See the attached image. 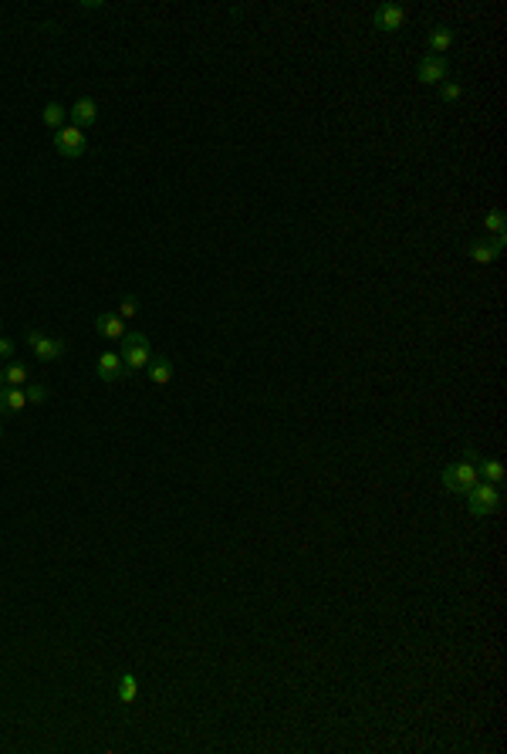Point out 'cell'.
Returning <instances> with one entry per match:
<instances>
[{"label":"cell","mask_w":507,"mask_h":754,"mask_svg":"<svg viewBox=\"0 0 507 754\" xmlns=\"http://www.w3.org/2000/svg\"><path fill=\"white\" fill-rule=\"evenodd\" d=\"M27 345H31V352L41 362H54V359H61V356H65V342H61V339H51V335L37 332V328L27 332Z\"/></svg>","instance_id":"cell-5"},{"label":"cell","mask_w":507,"mask_h":754,"mask_svg":"<svg viewBox=\"0 0 507 754\" xmlns=\"http://www.w3.org/2000/svg\"><path fill=\"white\" fill-rule=\"evenodd\" d=\"M24 396H27V403H44V399H48V389H44L41 382H31V386L24 389Z\"/></svg>","instance_id":"cell-22"},{"label":"cell","mask_w":507,"mask_h":754,"mask_svg":"<svg viewBox=\"0 0 507 754\" xmlns=\"http://www.w3.org/2000/svg\"><path fill=\"white\" fill-rule=\"evenodd\" d=\"M135 315H139V298L125 294V298H122V305H118V318H135Z\"/></svg>","instance_id":"cell-20"},{"label":"cell","mask_w":507,"mask_h":754,"mask_svg":"<svg viewBox=\"0 0 507 754\" xmlns=\"http://www.w3.org/2000/svg\"><path fill=\"white\" fill-rule=\"evenodd\" d=\"M146 369H149V379L156 386H166L169 379H173V359L169 356H152Z\"/></svg>","instance_id":"cell-12"},{"label":"cell","mask_w":507,"mask_h":754,"mask_svg":"<svg viewBox=\"0 0 507 754\" xmlns=\"http://www.w3.org/2000/svg\"><path fill=\"white\" fill-rule=\"evenodd\" d=\"M27 382V365L24 362H11L7 369H4V386H14V389H20Z\"/></svg>","instance_id":"cell-17"},{"label":"cell","mask_w":507,"mask_h":754,"mask_svg":"<svg viewBox=\"0 0 507 754\" xmlns=\"http://www.w3.org/2000/svg\"><path fill=\"white\" fill-rule=\"evenodd\" d=\"M118 342H122L118 359H122V369H125V372H139V369L149 365L152 348H149V339H146L142 332H125Z\"/></svg>","instance_id":"cell-1"},{"label":"cell","mask_w":507,"mask_h":754,"mask_svg":"<svg viewBox=\"0 0 507 754\" xmlns=\"http://www.w3.org/2000/svg\"><path fill=\"white\" fill-rule=\"evenodd\" d=\"M446 71H450V65H446L443 54H426L420 61V68H416V75H420L423 85H437V82L446 78Z\"/></svg>","instance_id":"cell-6"},{"label":"cell","mask_w":507,"mask_h":754,"mask_svg":"<svg viewBox=\"0 0 507 754\" xmlns=\"http://www.w3.org/2000/svg\"><path fill=\"white\" fill-rule=\"evenodd\" d=\"M426 41H430V54H443L446 48H450V44H453V31L439 24V27H433V31H430V37H426Z\"/></svg>","instance_id":"cell-13"},{"label":"cell","mask_w":507,"mask_h":754,"mask_svg":"<svg viewBox=\"0 0 507 754\" xmlns=\"http://www.w3.org/2000/svg\"><path fill=\"white\" fill-rule=\"evenodd\" d=\"M71 122H75V129L95 125V122H99V105H95V99H78V102L71 105Z\"/></svg>","instance_id":"cell-8"},{"label":"cell","mask_w":507,"mask_h":754,"mask_svg":"<svg viewBox=\"0 0 507 754\" xmlns=\"http://www.w3.org/2000/svg\"><path fill=\"white\" fill-rule=\"evenodd\" d=\"M95 332H99L101 339H122L129 328H125V318H118V315H99L95 318Z\"/></svg>","instance_id":"cell-11"},{"label":"cell","mask_w":507,"mask_h":754,"mask_svg":"<svg viewBox=\"0 0 507 754\" xmlns=\"http://www.w3.org/2000/svg\"><path fill=\"white\" fill-rule=\"evenodd\" d=\"M65 119H68V112H65V105H58V102H48L44 105V125L48 129H65Z\"/></svg>","instance_id":"cell-16"},{"label":"cell","mask_w":507,"mask_h":754,"mask_svg":"<svg viewBox=\"0 0 507 754\" xmlns=\"http://www.w3.org/2000/svg\"><path fill=\"white\" fill-rule=\"evenodd\" d=\"M484 227H487L494 237H497V234H504V210H490L487 217H484Z\"/></svg>","instance_id":"cell-19"},{"label":"cell","mask_w":507,"mask_h":754,"mask_svg":"<svg viewBox=\"0 0 507 754\" xmlns=\"http://www.w3.org/2000/svg\"><path fill=\"white\" fill-rule=\"evenodd\" d=\"M27 406V396L24 389H14V386H0V416H14Z\"/></svg>","instance_id":"cell-9"},{"label":"cell","mask_w":507,"mask_h":754,"mask_svg":"<svg viewBox=\"0 0 507 754\" xmlns=\"http://www.w3.org/2000/svg\"><path fill=\"white\" fill-rule=\"evenodd\" d=\"M467 508H470L473 517H487L494 515L497 508H501V491H497V484H473L470 491H467Z\"/></svg>","instance_id":"cell-3"},{"label":"cell","mask_w":507,"mask_h":754,"mask_svg":"<svg viewBox=\"0 0 507 754\" xmlns=\"http://www.w3.org/2000/svg\"><path fill=\"white\" fill-rule=\"evenodd\" d=\"M14 356V342L11 339H0V359H11Z\"/></svg>","instance_id":"cell-23"},{"label":"cell","mask_w":507,"mask_h":754,"mask_svg":"<svg viewBox=\"0 0 507 754\" xmlns=\"http://www.w3.org/2000/svg\"><path fill=\"white\" fill-rule=\"evenodd\" d=\"M122 376H125V369H122L118 352H101L99 356V379H105V382H118Z\"/></svg>","instance_id":"cell-10"},{"label":"cell","mask_w":507,"mask_h":754,"mask_svg":"<svg viewBox=\"0 0 507 754\" xmlns=\"http://www.w3.org/2000/svg\"><path fill=\"white\" fill-rule=\"evenodd\" d=\"M0 386H4V369H0Z\"/></svg>","instance_id":"cell-24"},{"label":"cell","mask_w":507,"mask_h":754,"mask_svg":"<svg viewBox=\"0 0 507 754\" xmlns=\"http://www.w3.org/2000/svg\"><path fill=\"white\" fill-rule=\"evenodd\" d=\"M473 450L467 453V460H456L450 463L446 470H443V487L450 491V494H467L473 484H480V474H477V463H470Z\"/></svg>","instance_id":"cell-2"},{"label":"cell","mask_w":507,"mask_h":754,"mask_svg":"<svg viewBox=\"0 0 507 754\" xmlns=\"http://www.w3.org/2000/svg\"><path fill=\"white\" fill-rule=\"evenodd\" d=\"M54 149H58V156H65V159H82L84 149H88V142H84L82 129L65 125V129L54 132Z\"/></svg>","instance_id":"cell-4"},{"label":"cell","mask_w":507,"mask_h":754,"mask_svg":"<svg viewBox=\"0 0 507 754\" xmlns=\"http://www.w3.org/2000/svg\"><path fill=\"white\" fill-rule=\"evenodd\" d=\"M135 697H139V684H135V677L132 673H122V677H118V700L135 703Z\"/></svg>","instance_id":"cell-18"},{"label":"cell","mask_w":507,"mask_h":754,"mask_svg":"<svg viewBox=\"0 0 507 754\" xmlns=\"http://www.w3.org/2000/svg\"><path fill=\"white\" fill-rule=\"evenodd\" d=\"M467 258L477 260V264H490V260L497 258V251L490 247V240H470L467 244Z\"/></svg>","instance_id":"cell-14"},{"label":"cell","mask_w":507,"mask_h":754,"mask_svg":"<svg viewBox=\"0 0 507 754\" xmlns=\"http://www.w3.org/2000/svg\"><path fill=\"white\" fill-rule=\"evenodd\" d=\"M439 95H443V102H456V99L463 95V85H460V82H443Z\"/></svg>","instance_id":"cell-21"},{"label":"cell","mask_w":507,"mask_h":754,"mask_svg":"<svg viewBox=\"0 0 507 754\" xmlns=\"http://www.w3.org/2000/svg\"><path fill=\"white\" fill-rule=\"evenodd\" d=\"M477 460H480V457H477ZM477 474L487 480V484H501V480H504V463L501 460H480L477 463Z\"/></svg>","instance_id":"cell-15"},{"label":"cell","mask_w":507,"mask_h":754,"mask_svg":"<svg viewBox=\"0 0 507 754\" xmlns=\"http://www.w3.org/2000/svg\"><path fill=\"white\" fill-rule=\"evenodd\" d=\"M372 24H375L379 31H389V34H392V31H399L406 24V11L399 4H382V7L372 14Z\"/></svg>","instance_id":"cell-7"}]
</instances>
